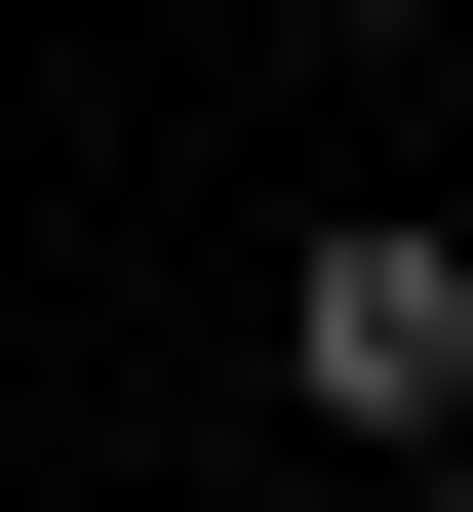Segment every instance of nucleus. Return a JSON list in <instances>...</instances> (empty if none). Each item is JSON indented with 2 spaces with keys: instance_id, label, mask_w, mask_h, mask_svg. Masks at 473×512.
I'll return each mask as SVG.
<instances>
[{
  "instance_id": "obj_1",
  "label": "nucleus",
  "mask_w": 473,
  "mask_h": 512,
  "mask_svg": "<svg viewBox=\"0 0 473 512\" xmlns=\"http://www.w3.org/2000/svg\"><path fill=\"white\" fill-rule=\"evenodd\" d=\"M276 355H316V434H473V276H434V237H316Z\"/></svg>"
},
{
  "instance_id": "obj_2",
  "label": "nucleus",
  "mask_w": 473,
  "mask_h": 512,
  "mask_svg": "<svg viewBox=\"0 0 473 512\" xmlns=\"http://www.w3.org/2000/svg\"><path fill=\"white\" fill-rule=\"evenodd\" d=\"M434 512H473V473H434Z\"/></svg>"
}]
</instances>
